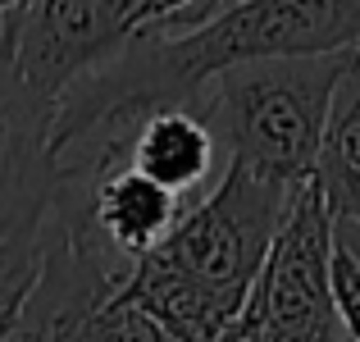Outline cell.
Segmentation results:
<instances>
[{"label":"cell","mask_w":360,"mask_h":342,"mask_svg":"<svg viewBox=\"0 0 360 342\" xmlns=\"http://www.w3.org/2000/svg\"><path fill=\"white\" fill-rule=\"evenodd\" d=\"M310 183L328 201L333 220L360 224V60L347 69V78L333 91V110H328L324 137H319Z\"/></svg>","instance_id":"7"},{"label":"cell","mask_w":360,"mask_h":342,"mask_svg":"<svg viewBox=\"0 0 360 342\" xmlns=\"http://www.w3.org/2000/svg\"><path fill=\"white\" fill-rule=\"evenodd\" d=\"M328 283H333V306L347 329V342H360V255L333 228V255H328Z\"/></svg>","instance_id":"10"},{"label":"cell","mask_w":360,"mask_h":342,"mask_svg":"<svg viewBox=\"0 0 360 342\" xmlns=\"http://www.w3.org/2000/svg\"><path fill=\"white\" fill-rule=\"evenodd\" d=\"M292 196H297L292 183L260 174L242 160H229L210 196L183 205L178 224L141 255H155L160 265L210 288L214 297L246 306L264 270V255L292 210Z\"/></svg>","instance_id":"2"},{"label":"cell","mask_w":360,"mask_h":342,"mask_svg":"<svg viewBox=\"0 0 360 342\" xmlns=\"http://www.w3.org/2000/svg\"><path fill=\"white\" fill-rule=\"evenodd\" d=\"M37 270H41V228L0 237V342L14 329L18 310L37 283Z\"/></svg>","instance_id":"8"},{"label":"cell","mask_w":360,"mask_h":342,"mask_svg":"<svg viewBox=\"0 0 360 342\" xmlns=\"http://www.w3.org/2000/svg\"><path fill=\"white\" fill-rule=\"evenodd\" d=\"M214 9L219 0H137V27H192Z\"/></svg>","instance_id":"11"},{"label":"cell","mask_w":360,"mask_h":342,"mask_svg":"<svg viewBox=\"0 0 360 342\" xmlns=\"http://www.w3.org/2000/svg\"><path fill=\"white\" fill-rule=\"evenodd\" d=\"M214 342H264V329H260V319H255V310H251V297H246V306H242V315L233 319L229 329H224Z\"/></svg>","instance_id":"12"},{"label":"cell","mask_w":360,"mask_h":342,"mask_svg":"<svg viewBox=\"0 0 360 342\" xmlns=\"http://www.w3.org/2000/svg\"><path fill=\"white\" fill-rule=\"evenodd\" d=\"M73 342H178V338L169 334L150 310H141L132 297L115 292V297H105L82 319V329H78Z\"/></svg>","instance_id":"9"},{"label":"cell","mask_w":360,"mask_h":342,"mask_svg":"<svg viewBox=\"0 0 360 342\" xmlns=\"http://www.w3.org/2000/svg\"><path fill=\"white\" fill-rule=\"evenodd\" d=\"M123 151L141 174L165 183L169 192L187 196L210 178L214 160H219V137H214L201 101L196 106H155L128 123Z\"/></svg>","instance_id":"6"},{"label":"cell","mask_w":360,"mask_h":342,"mask_svg":"<svg viewBox=\"0 0 360 342\" xmlns=\"http://www.w3.org/2000/svg\"><path fill=\"white\" fill-rule=\"evenodd\" d=\"M333 228H338V233H342L347 242L356 246V255H360V224H352V220H333Z\"/></svg>","instance_id":"13"},{"label":"cell","mask_w":360,"mask_h":342,"mask_svg":"<svg viewBox=\"0 0 360 342\" xmlns=\"http://www.w3.org/2000/svg\"><path fill=\"white\" fill-rule=\"evenodd\" d=\"M328 255L333 210L306 178L251 288V310L264 329V342H347L328 283Z\"/></svg>","instance_id":"3"},{"label":"cell","mask_w":360,"mask_h":342,"mask_svg":"<svg viewBox=\"0 0 360 342\" xmlns=\"http://www.w3.org/2000/svg\"><path fill=\"white\" fill-rule=\"evenodd\" d=\"M219 5H229V0H219Z\"/></svg>","instance_id":"15"},{"label":"cell","mask_w":360,"mask_h":342,"mask_svg":"<svg viewBox=\"0 0 360 342\" xmlns=\"http://www.w3.org/2000/svg\"><path fill=\"white\" fill-rule=\"evenodd\" d=\"M55 101L0 46V237L37 233L55 192Z\"/></svg>","instance_id":"5"},{"label":"cell","mask_w":360,"mask_h":342,"mask_svg":"<svg viewBox=\"0 0 360 342\" xmlns=\"http://www.w3.org/2000/svg\"><path fill=\"white\" fill-rule=\"evenodd\" d=\"M9 5H14V0H0V14H5V9H9Z\"/></svg>","instance_id":"14"},{"label":"cell","mask_w":360,"mask_h":342,"mask_svg":"<svg viewBox=\"0 0 360 342\" xmlns=\"http://www.w3.org/2000/svg\"><path fill=\"white\" fill-rule=\"evenodd\" d=\"M137 32V0H14L0 46L41 96L60 101L78 73L96 69Z\"/></svg>","instance_id":"4"},{"label":"cell","mask_w":360,"mask_h":342,"mask_svg":"<svg viewBox=\"0 0 360 342\" xmlns=\"http://www.w3.org/2000/svg\"><path fill=\"white\" fill-rule=\"evenodd\" d=\"M356 60L360 46L324 55H264L219 69L201 91V110L219 137V151L301 187L315 174L333 91Z\"/></svg>","instance_id":"1"}]
</instances>
